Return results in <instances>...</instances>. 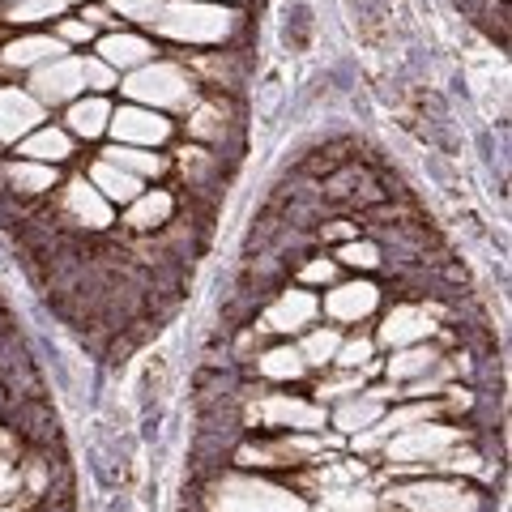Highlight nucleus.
<instances>
[{
	"label": "nucleus",
	"mask_w": 512,
	"mask_h": 512,
	"mask_svg": "<svg viewBox=\"0 0 512 512\" xmlns=\"http://www.w3.org/2000/svg\"><path fill=\"white\" fill-rule=\"evenodd\" d=\"M239 26H244L239 9L222 0H163L158 18L150 22L158 39L184 47H222Z\"/></svg>",
	"instance_id": "1"
},
{
	"label": "nucleus",
	"mask_w": 512,
	"mask_h": 512,
	"mask_svg": "<svg viewBox=\"0 0 512 512\" xmlns=\"http://www.w3.org/2000/svg\"><path fill=\"white\" fill-rule=\"evenodd\" d=\"M201 512H312V504L291 487L269 483L261 474H227L218 470L201 495Z\"/></svg>",
	"instance_id": "2"
},
{
	"label": "nucleus",
	"mask_w": 512,
	"mask_h": 512,
	"mask_svg": "<svg viewBox=\"0 0 512 512\" xmlns=\"http://www.w3.org/2000/svg\"><path fill=\"white\" fill-rule=\"evenodd\" d=\"M376 508L389 512H487V495L461 483V478H410V483H397L389 495H380Z\"/></svg>",
	"instance_id": "3"
},
{
	"label": "nucleus",
	"mask_w": 512,
	"mask_h": 512,
	"mask_svg": "<svg viewBox=\"0 0 512 512\" xmlns=\"http://www.w3.org/2000/svg\"><path fill=\"white\" fill-rule=\"evenodd\" d=\"M466 440H470V431H461L444 419H431V423L406 427V431H397V436H389V444H384L380 453L389 461V474H427L448 448H457Z\"/></svg>",
	"instance_id": "4"
},
{
	"label": "nucleus",
	"mask_w": 512,
	"mask_h": 512,
	"mask_svg": "<svg viewBox=\"0 0 512 512\" xmlns=\"http://www.w3.org/2000/svg\"><path fill=\"white\" fill-rule=\"evenodd\" d=\"M120 90L128 94V103H141L154 111H188L197 103V77L175 60H150L141 69L124 73Z\"/></svg>",
	"instance_id": "5"
},
{
	"label": "nucleus",
	"mask_w": 512,
	"mask_h": 512,
	"mask_svg": "<svg viewBox=\"0 0 512 512\" xmlns=\"http://www.w3.org/2000/svg\"><path fill=\"white\" fill-rule=\"evenodd\" d=\"M244 423H261L269 431H325L329 414L320 402H308V397H291V393H265L256 397V406H248Z\"/></svg>",
	"instance_id": "6"
},
{
	"label": "nucleus",
	"mask_w": 512,
	"mask_h": 512,
	"mask_svg": "<svg viewBox=\"0 0 512 512\" xmlns=\"http://www.w3.org/2000/svg\"><path fill=\"white\" fill-rule=\"evenodd\" d=\"M56 214L64 222H73V227H82V231H107L111 222H116V205H111L82 171V175H73V180H60Z\"/></svg>",
	"instance_id": "7"
},
{
	"label": "nucleus",
	"mask_w": 512,
	"mask_h": 512,
	"mask_svg": "<svg viewBox=\"0 0 512 512\" xmlns=\"http://www.w3.org/2000/svg\"><path fill=\"white\" fill-rule=\"evenodd\" d=\"M107 133L116 137V146H137V150H158L175 137V124L154 107H141V103H124V107H111V124Z\"/></svg>",
	"instance_id": "8"
},
{
	"label": "nucleus",
	"mask_w": 512,
	"mask_h": 512,
	"mask_svg": "<svg viewBox=\"0 0 512 512\" xmlns=\"http://www.w3.org/2000/svg\"><path fill=\"white\" fill-rule=\"evenodd\" d=\"M30 94L43 103V107H69L73 99L86 94V56H60V60H47L30 73Z\"/></svg>",
	"instance_id": "9"
},
{
	"label": "nucleus",
	"mask_w": 512,
	"mask_h": 512,
	"mask_svg": "<svg viewBox=\"0 0 512 512\" xmlns=\"http://www.w3.org/2000/svg\"><path fill=\"white\" fill-rule=\"evenodd\" d=\"M431 333H436V316L423 303H397V308L384 312L380 329H376V346L384 350H402V346H414V342H431Z\"/></svg>",
	"instance_id": "10"
},
{
	"label": "nucleus",
	"mask_w": 512,
	"mask_h": 512,
	"mask_svg": "<svg viewBox=\"0 0 512 512\" xmlns=\"http://www.w3.org/2000/svg\"><path fill=\"white\" fill-rule=\"evenodd\" d=\"M376 308H380V286L367 282V278L333 282V291L320 299V312H325L333 325H363Z\"/></svg>",
	"instance_id": "11"
},
{
	"label": "nucleus",
	"mask_w": 512,
	"mask_h": 512,
	"mask_svg": "<svg viewBox=\"0 0 512 512\" xmlns=\"http://www.w3.org/2000/svg\"><path fill=\"white\" fill-rule=\"evenodd\" d=\"M320 316V299L312 291H282L261 316V333H278V338H295V333L312 329Z\"/></svg>",
	"instance_id": "12"
},
{
	"label": "nucleus",
	"mask_w": 512,
	"mask_h": 512,
	"mask_svg": "<svg viewBox=\"0 0 512 512\" xmlns=\"http://www.w3.org/2000/svg\"><path fill=\"white\" fill-rule=\"evenodd\" d=\"M47 120V107L22 86H0V146H18Z\"/></svg>",
	"instance_id": "13"
},
{
	"label": "nucleus",
	"mask_w": 512,
	"mask_h": 512,
	"mask_svg": "<svg viewBox=\"0 0 512 512\" xmlns=\"http://www.w3.org/2000/svg\"><path fill=\"white\" fill-rule=\"evenodd\" d=\"M60 56H69V47H64L56 35L30 30V35H18L0 47V73H35L39 64L60 60Z\"/></svg>",
	"instance_id": "14"
},
{
	"label": "nucleus",
	"mask_w": 512,
	"mask_h": 512,
	"mask_svg": "<svg viewBox=\"0 0 512 512\" xmlns=\"http://www.w3.org/2000/svg\"><path fill=\"white\" fill-rule=\"evenodd\" d=\"M94 52H99V60L107 69H116L124 77V73H133L141 64L154 60V43L146 35H137V30H107V35L94 43Z\"/></svg>",
	"instance_id": "15"
},
{
	"label": "nucleus",
	"mask_w": 512,
	"mask_h": 512,
	"mask_svg": "<svg viewBox=\"0 0 512 512\" xmlns=\"http://www.w3.org/2000/svg\"><path fill=\"white\" fill-rule=\"evenodd\" d=\"M107 124H111V103L107 94H82V99H73L64 107V133L73 141H99L107 137Z\"/></svg>",
	"instance_id": "16"
},
{
	"label": "nucleus",
	"mask_w": 512,
	"mask_h": 512,
	"mask_svg": "<svg viewBox=\"0 0 512 512\" xmlns=\"http://www.w3.org/2000/svg\"><path fill=\"white\" fill-rule=\"evenodd\" d=\"M124 227L133 231V235H154V231H163L167 222L175 218V192L167 188H146L137 201H128L124 205Z\"/></svg>",
	"instance_id": "17"
},
{
	"label": "nucleus",
	"mask_w": 512,
	"mask_h": 512,
	"mask_svg": "<svg viewBox=\"0 0 512 512\" xmlns=\"http://www.w3.org/2000/svg\"><path fill=\"white\" fill-rule=\"evenodd\" d=\"M13 154H22L30 158V163H47V167H60V163H69V158L77 154V141L64 133L60 124H39L35 133H26L18 146H13Z\"/></svg>",
	"instance_id": "18"
},
{
	"label": "nucleus",
	"mask_w": 512,
	"mask_h": 512,
	"mask_svg": "<svg viewBox=\"0 0 512 512\" xmlns=\"http://www.w3.org/2000/svg\"><path fill=\"white\" fill-rule=\"evenodd\" d=\"M0 180H5L9 192H18V197H43V192L60 188V167L30 163V158H5L0 163Z\"/></svg>",
	"instance_id": "19"
},
{
	"label": "nucleus",
	"mask_w": 512,
	"mask_h": 512,
	"mask_svg": "<svg viewBox=\"0 0 512 512\" xmlns=\"http://www.w3.org/2000/svg\"><path fill=\"white\" fill-rule=\"evenodd\" d=\"M86 180H90L94 188H99L111 205H128V201H137L141 192H146V184H141L137 175L120 171L116 163H107V158H94L90 171H86Z\"/></svg>",
	"instance_id": "20"
},
{
	"label": "nucleus",
	"mask_w": 512,
	"mask_h": 512,
	"mask_svg": "<svg viewBox=\"0 0 512 512\" xmlns=\"http://www.w3.org/2000/svg\"><path fill=\"white\" fill-rule=\"evenodd\" d=\"M231 133V120H227V107H222V99H197L188 107V137L201 141V146H222Z\"/></svg>",
	"instance_id": "21"
},
{
	"label": "nucleus",
	"mask_w": 512,
	"mask_h": 512,
	"mask_svg": "<svg viewBox=\"0 0 512 512\" xmlns=\"http://www.w3.org/2000/svg\"><path fill=\"white\" fill-rule=\"evenodd\" d=\"M440 359H444V355H440V346H431V342H414V346L393 350L389 363H384V372H389V380H393V384H410V380L427 376Z\"/></svg>",
	"instance_id": "22"
},
{
	"label": "nucleus",
	"mask_w": 512,
	"mask_h": 512,
	"mask_svg": "<svg viewBox=\"0 0 512 512\" xmlns=\"http://www.w3.org/2000/svg\"><path fill=\"white\" fill-rule=\"evenodd\" d=\"M256 372H261L265 380H274V384H291V380H303L308 363H303L299 346L278 342V346H265L261 355H256Z\"/></svg>",
	"instance_id": "23"
},
{
	"label": "nucleus",
	"mask_w": 512,
	"mask_h": 512,
	"mask_svg": "<svg viewBox=\"0 0 512 512\" xmlns=\"http://www.w3.org/2000/svg\"><path fill=\"white\" fill-rule=\"evenodd\" d=\"M103 158H107V163H116L120 171H128V175H137L141 184H146V180H158V175H167V171H171V158H167V154L137 150V146H107Z\"/></svg>",
	"instance_id": "24"
},
{
	"label": "nucleus",
	"mask_w": 512,
	"mask_h": 512,
	"mask_svg": "<svg viewBox=\"0 0 512 512\" xmlns=\"http://www.w3.org/2000/svg\"><path fill=\"white\" fill-rule=\"evenodd\" d=\"M69 9H73L69 0H9V5L0 9V22L26 30V26H43V22H60Z\"/></svg>",
	"instance_id": "25"
},
{
	"label": "nucleus",
	"mask_w": 512,
	"mask_h": 512,
	"mask_svg": "<svg viewBox=\"0 0 512 512\" xmlns=\"http://www.w3.org/2000/svg\"><path fill=\"white\" fill-rule=\"evenodd\" d=\"M380 414H384V402H376V397H367V393H363V397L355 393V397H342L338 410L329 414V423L338 427L342 436H359V431H363V427H372Z\"/></svg>",
	"instance_id": "26"
},
{
	"label": "nucleus",
	"mask_w": 512,
	"mask_h": 512,
	"mask_svg": "<svg viewBox=\"0 0 512 512\" xmlns=\"http://www.w3.org/2000/svg\"><path fill=\"white\" fill-rule=\"evenodd\" d=\"M295 346H299V355L308 367H333V355H338V346H342V329L338 325L303 329V338Z\"/></svg>",
	"instance_id": "27"
},
{
	"label": "nucleus",
	"mask_w": 512,
	"mask_h": 512,
	"mask_svg": "<svg viewBox=\"0 0 512 512\" xmlns=\"http://www.w3.org/2000/svg\"><path fill=\"white\" fill-rule=\"evenodd\" d=\"M372 359H376V338L355 333V338H342L338 355H333V367H346V372H372Z\"/></svg>",
	"instance_id": "28"
},
{
	"label": "nucleus",
	"mask_w": 512,
	"mask_h": 512,
	"mask_svg": "<svg viewBox=\"0 0 512 512\" xmlns=\"http://www.w3.org/2000/svg\"><path fill=\"white\" fill-rule=\"evenodd\" d=\"M333 261L346 265V269H380L384 248L376 239H346V244H338V256H333Z\"/></svg>",
	"instance_id": "29"
},
{
	"label": "nucleus",
	"mask_w": 512,
	"mask_h": 512,
	"mask_svg": "<svg viewBox=\"0 0 512 512\" xmlns=\"http://www.w3.org/2000/svg\"><path fill=\"white\" fill-rule=\"evenodd\" d=\"M363 380H367V372H342L338 376H325L316 384V402L325 406V402H342V397H355V393H363Z\"/></svg>",
	"instance_id": "30"
},
{
	"label": "nucleus",
	"mask_w": 512,
	"mask_h": 512,
	"mask_svg": "<svg viewBox=\"0 0 512 512\" xmlns=\"http://www.w3.org/2000/svg\"><path fill=\"white\" fill-rule=\"evenodd\" d=\"M111 9V18L120 22H133V26H150L158 18V9H163V0H103Z\"/></svg>",
	"instance_id": "31"
},
{
	"label": "nucleus",
	"mask_w": 512,
	"mask_h": 512,
	"mask_svg": "<svg viewBox=\"0 0 512 512\" xmlns=\"http://www.w3.org/2000/svg\"><path fill=\"white\" fill-rule=\"evenodd\" d=\"M338 261H333V256H308V261L299 265V282L303 286H333L338 282Z\"/></svg>",
	"instance_id": "32"
},
{
	"label": "nucleus",
	"mask_w": 512,
	"mask_h": 512,
	"mask_svg": "<svg viewBox=\"0 0 512 512\" xmlns=\"http://www.w3.org/2000/svg\"><path fill=\"white\" fill-rule=\"evenodd\" d=\"M52 35H56L64 47H69V52H73V47H86V43H94V26H90V22H82V18H69V13H64V18L56 22Z\"/></svg>",
	"instance_id": "33"
},
{
	"label": "nucleus",
	"mask_w": 512,
	"mask_h": 512,
	"mask_svg": "<svg viewBox=\"0 0 512 512\" xmlns=\"http://www.w3.org/2000/svg\"><path fill=\"white\" fill-rule=\"evenodd\" d=\"M111 86H120V73L107 69L99 56H86V90H90V94H103V90H111Z\"/></svg>",
	"instance_id": "34"
},
{
	"label": "nucleus",
	"mask_w": 512,
	"mask_h": 512,
	"mask_svg": "<svg viewBox=\"0 0 512 512\" xmlns=\"http://www.w3.org/2000/svg\"><path fill=\"white\" fill-rule=\"evenodd\" d=\"M316 239H325V244H346V239H359V222H350V218H333V222H320Z\"/></svg>",
	"instance_id": "35"
},
{
	"label": "nucleus",
	"mask_w": 512,
	"mask_h": 512,
	"mask_svg": "<svg viewBox=\"0 0 512 512\" xmlns=\"http://www.w3.org/2000/svg\"><path fill=\"white\" fill-rule=\"evenodd\" d=\"M22 495V470L18 461H0V504H13Z\"/></svg>",
	"instance_id": "36"
},
{
	"label": "nucleus",
	"mask_w": 512,
	"mask_h": 512,
	"mask_svg": "<svg viewBox=\"0 0 512 512\" xmlns=\"http://www.w3.org/2000/svg\"><path fill=\"white\" fill-rule=\"evenodd\" d=\"M77 18H82V22H90L94 30L116 22V18H111V9H107V5H94V0H90V5H82V9H77Z\"/></svg>",
	"instance_id": "37"
},
{
	"label": "nucleus",
	"mask_w": 512,
	"mask_h": 512,
	"mask_svg": "<svg viewBox=\"0 0 512 512\" xmlns=\"http://www.w3.org/2000/svg\"><path fill=\"white\" fill-rule=\"evenodd\" d=\"M22 453V436L13 427H0V461H18Z\"/></svg>",
	"instance_id": "38"
},
{
	"label": "nucleus",
	"mask_w": 512,
	"mask_h": 512,
	"mask_svg": "<svg viewBox=\"0 0 512 512\" xmlns=\"http://www.w3.org/2000/svg\"><path fill=\"white\" fill-rule=\"evenodd\" d=\"M39 512H77L69 495H47V500H39Z\"/></svg>",
	"instance_id": "39"
},
{
	"label": "nucleus",
	"mask_w": 512,
	"mask_h": 512,
	"mask_svg": "<svg viewBox=\"0 0 512 512\" xmlns=\"http://www.w3.org/2000/svg\"><path fill=\"white\" fill-rule=\"evenodd\" d=\"M9 410V397H5V389H0V414H5Z\"/></svg>",
	"instance_id": "40"
},
{
	"label": "nucleus",
	"mask_w": 512,
	"mask_h": 512,
	"mask_svg": "<svg viewBox=\"0 0 512 512\" xmlns=\"http://www.w3.org/2000/svg\"><path fill=\"white\" fill-rule=\"evenodd\" d=\"M0 512H22L18 504H0Z\"/></svg>",
	"instance_id": "41"
},
{
	"label": "nucleus",
	"mask_w": 512,
	"mask_h": 512,
	"mask_svg": "<svg viewBox=\"0 0 512 512\" xmlns=\"http://www.w3.org/2000/svg\"><path fill=\"white\" fill-rule=\"evenodd\" d=\"M69 5H90V0H69Z\"/></svg>",
	"instance_id": "42"
},
{
	"label": "nucleus",
	"mask_w": 512,
	"mask_h": 512,
	"mask_svg": "<svg viewBox=\"0 0 512 512\" xmlns=\"http://www.w3.org/2000/svg\"><path fill=\"white\" fill-rule=\"evenodd\" d=\"M0 5H9V0H0Z\"/></svg>",
	"instance_id": "43"
}]
</instances>
